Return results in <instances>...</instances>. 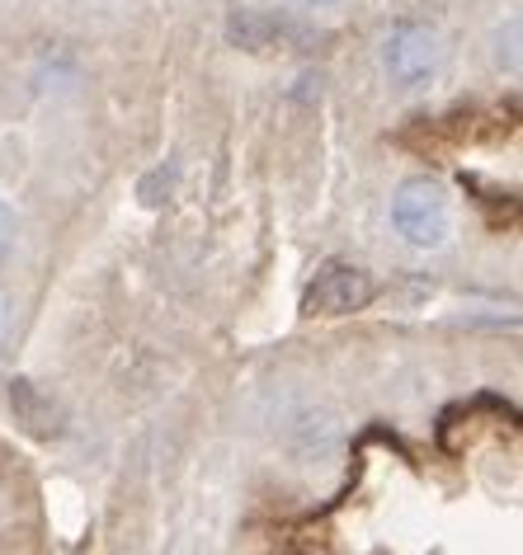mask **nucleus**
I'll return each instance as SVG.
<instances>
[{"label": "nucleus", "mask_w": 523, "mask_h": 555, "mask_svg": "<svg viewBox=\"0 0 523 555\" xmlns=\"http://www.w3.org/2000/svg\"><path fill=\"white\" fill-rule=\"evenodd\" d=\"M0 330H5V301H0Z\"/></svg>", "instance_id": "0eeeda50"}, {"label": "nucleus", "mask_w": 523, "mask_h": 555, "mask_svg": "<svg viewBox=\"0 0 523 555\" xmlns=\"http://www.w3.org/2000/svg\"><path fill=\"white\" fill-rule=\"evenodd\" d=\"M495 62H500V72L514 76L519 72V20H509L500 34H495Z\"/></svg>", "instance_id": "20e7f679"}, {"label": "nucleus", "mask_w": 523, "mask_h": 555, "mask_svg": "<svg viewBox=\"0 0 523 555\" xmlns=\"http://www.w3.org/2000/svg\"><path fill=\"white\" fill-rule=\"evenodd\" d=\"M392 221L410 245L438 249L448 241V198L434 179H406L392 198Z\"/></svg>", "instance_id": "f03ea898"}, {"label": "nucleus", "mask_w": 523, "mask_h": 555, "mask_svg": "<svg viewBox=\"0 0 523 555\" xmlns=\"http://www.w3.org/2000/svg\"><path fill=\"white\" fill-rule=\"evenodd\" d=\"M368 301H373V278L349 259H326L311 278L302 311L307 315H349V311L368 307Z\"/></svg>", "instance_id": "7ed1b4c3"}, {"label": "nucleus", "mask_w": 523, "mask_h": 555, "mask_svg": "<svg viewBox=\"0 0 523 555\" xmlns=\"http://www.w3.org/2000/svg\"><path fill=\"white\" fill-rule=\"evenodd\" d=\"M444 34L430 29V24H396V29L382 38V66H387L392 86L401 90H420L444 72Z\"/></svg>", "instance_id": "f257e3e1"}, {"label": "nucleus", "mask_w": 523, "mask_h": 555, "mask_svg": "<svg viewBox=\"0 0 523 555\" xmlns=\"http://www.w3.org/2000/svg\"><path fill=\"white\" fill-rule=\"evenodd\" d=\"M10 245H15V212H10V203H0V259L10 255Z\"/></svg>", "instance_id": "39448f33"}, {"label": "nucleus", "mask_w": 523, "mask_h": 555, "mask_svg": "<svg viewBox=\"0 0 523 555\" xmlns=\"http://www.w3.org/2000/svg\"><path fill=\"white\" fill-rule=\"evenodd\" d=\"M297 5H330V0H297Z\"/></svg>", "instance_id": "423d86ee"}]
</instances>
